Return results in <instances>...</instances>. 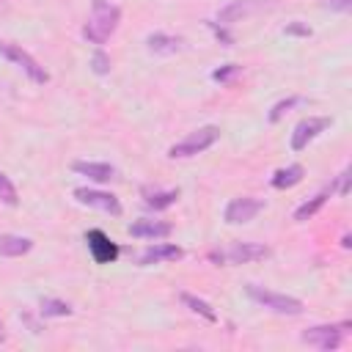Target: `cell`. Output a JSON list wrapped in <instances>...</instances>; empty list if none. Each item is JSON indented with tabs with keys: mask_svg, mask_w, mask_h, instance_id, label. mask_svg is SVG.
Wrapping results in <instances>:
<instances>
[{
	"mask_svg": "<svg viewBox=\"0 0 352 352\" xmlns=\"http://www.w3.org/2000/svg\"><path fill=\"white\" fill-rule=\"evenodd\" d=\"M41 316H69L72 314V305L63 302V300H55V297H44L41 305H38Z\"/></svg>",
	"mask_w": 352,
	"mask_h": 352,
	"instance_id": "obj_21",
	"label": "cell"
},
{
	"mask_svg": "<svg viewBox=\"0 0 352 352\" xmlns=\"http://www.w3.org/2000/svg\"><path fill=\"white\" fill-rule=\"evenodd\" d=\"M302 176H305V168L302 165H297V162H292V165H286V168H280V170H275V176H272V187L275 190H289V187H294V184H300L302 182Z\"/></svg>",
	"mask_w": 352,
	"mask_h": 352,
	"instance_id": "obj_18",
	"label": "cell"
},
{
	"mask_svg": "<svg viewBox=\"0 0 352 352\" xmlns=\"http://www.w3.org/2000/svg\"><path fill=\"white\" fill-rule=\"evenodd\" d=\"M349 322H341V324H316V327H308L302 330L300 341L314 346V349H322V352H333L341 346L344 341V333H346Z\"/></svg>",
	"mask_w": 352,
	"mask_h": 352,
	"instance_id": "obj_5",
	"label": "cell"
},
{
	"mask_svg": "<svg viewBox=\"0 0 352 352\" xmlns=\"http://www.w3.org/2000/svg\"><path fill=\"white\" fill-rule=\"evenodd\" d=\"M209 28L214 30V36H217V38H220L226 47H231V44H234V36H231V33H226V28H223V25H217V22H209Z\"/></svg>",
	"mask_w": 352,
	"mask_h": 352,
	"instance_id": "obj_28",
	"label": "cell"
},
{
	"mask_svg": "<svg viewBox=\"0 0 352 352\" xmlns=\"http://www.w3.org/2000/svg\"><path fill=\"white\" fill-rule=\"evenodd\" d=\"M217 140H220V126L206 124V126H198L195 132H190L184 140L173 143V146L168 148V157H170V160H187V157H195V154L206 151V148L214 146Z\"/></svg>",
	"mask_w": 352,
	"mask_h": 352,
	"instance_id": "obj_3",
	"label": "cell"
},
{
	"mask_svg": "<svg viewBox=\"0 0 352 352\" xmlns=\"http://www.w3.org/2000/svg\"><path fill=\"white\" fill-rule=\"evenodd\" d=\"M333 192H338V195H346V192H349V168H346V170H341L338 182L333 184Z\"/></svg>",
	"mask_w": 352,
	"mask_h": 352,
	"instance_id": "obj_27",
	"label": "cell"
},
{
	"mask_svg": "<svg viewBox=\"0 0 352 352\" xmlns=\"http://www.w3.org/2000/svg\"><path fill=\"white\" fill-rule=\"evenodd\" d=\"M182 36H173V33H148L146 36V47L148 52L154 55H173L182 50Z\"/></svg>",
	"mask_w": 352,
	"mask_h": 352,
	"instance_id": "obj_15",
	"label": "cell"
},
{
	"mask_svg": "<svg viewBox=\"0 0 352 352\" xmlns=\"http://www.w3.org/2000/svg\"><path fill=\"white\" fill-rule=\"evenodd\" d=\"M239 74H242V66H236V63H226V66H220V69L212 72V80H214V82H231V80L239 77Z\"/></svg>",
	"mask_w": 352,
	"mask_h": 352,
	"instance_id": "obj_24",
	"label": "cell"
},
{
	"mask_svg": "<svg viewBox=\"0 0 352 352\" xmlns=\"http://www.w3.org/2000/svg\"><path fill=\"white\" fill-rule=\"evenodd\" d=\"M245 292L253 302H258L261 308H267L272 314H280V316H300L305 311L302 300H297L292 294H280V292H272V289H264V286H256V283H248Z\"/></svg>",
	"mask_w": 352,
	"mask_h": 352,
	"instance_id": "obj_2",
	"label": "cell"
},
{
	"mask_svg": "<svg viewBox=\"0 0 352 352\" xmlns=\"http://www.w3.org/2000/svg\"><path fill=\"white\" fill-rule=\"evenodd\" d=\"M33 250V239L30 236H19V234H0V256L6 258H16Z\"/></svg>",
	"mask_w": 352,
	"mask_h": 352,
	"instance_id": "obj_16",
	"label": "cell"
},
{
	"mask_svg": "<svg viewBox=\"0 0 352 352\" xmlns=\"http://www.w3.org/2000/svg\"><path fill=\"white\" fill-rule=\"evenodd\" d=\"M0 201L6 204V206H16L19 204V192H16V187H14V182L0 170Z\"/></svg>",
	"mask_w": 352,
	"mask_h": 352,
	"instance_id": "obj_22",
	"label": "cell"
},
{
	"mask_svg": "<svg viewBox=\"0 0 352 352\" xmlns=\"http://www.w3.org/2000/svg\"><path fill=\"white\" fill-rule=\"evenodd\" d=\"M6 341V327H3V322H0V344Z\"/></svg>",
	"mask_w": 352,
	"mask_h": 352,
	"instance_id": "obj_30",
	"label": "cell"
},
{
	"mask_svg": "<svg viewBox=\"0 0 352 352\" xmlns=\"http://www.w3.org/2000/svg\"><path fill=\"white\" fill-rule=\"evenodd\" d=\"M283 33H286V36H300V38H308V36H311V28H308L305 22L294 19V22H289V25L283 28Z\"/></svg>",
	"mask_w": 352,
	"mask_h": 352,
	"instance_id": "obj_26",
	"label": "cell"
},
{
	"mask_svg": "<svg viewBox=\"0 0 352 352\" xmlns=\"http://www.w3.org/2000/svg\"><path fill=\"white\" fill-rule=\"evenodd\" d=\"M182 256H184V250H182L179 245H173V242H154V245H148V248L138 256V261H140L143 267H148V264L176 261V258H182Z\"/></svg>",
	"mask_w": 352,
	"mask_h": 352,
	"instance_id": "obj_13",
	"label": "cell"
},
{
	"mask_svg": "<svg viewBox=\"0 0 352 352\" xmlns=\"http://www.w3.org/2000/svg\"><path fill=\"white\" fill-rule=\"evenodd\" d=\"M118 22H121V8L110 0H94L91 3V16L82 28V38L88 44H104L116 30H118Z\"/></svg>",
	"mask_w": 352,
	"mask_h": 352,
	"instance_id": "obj_1",
	"label": "cell"
},
{
	"mask_svg": "<svg viewBox=\"0 0 352 352\" xmlns=\"http://www.w3.org/2000/svg\"><path fill=\"white\" fill-rule=\"evenodd\" d=\"M85 242H88V253L94 256L96 264H113L118 258V245L99 228H91L85 234Z\"/></svg>",
	"mask_w": 352,
	"mask_h": 352,
	"instance_id": "obj_11",
	"label": "cell"
},
{
	"mask_svg": "<svg viewBox=\"0 0 352 352\" xmlns=\"http://www.w3.org/2000/svg\"><path fill=\"white\" fill-rule=\"evenodd\" d=\"M179 300H182L192 314H198L201 319H206V322H217V314H214V308H212L206 300H201V297H195V294H190V292H182Z\"/></svg>",
	"mask_w": 352,
	"mask_h": 352,
	"instance_id": "obj_20",
	"label": "cell"
},
{
	"mask_svg": "<svg viewBox=\"0 0 352 352\" xmlns=\"http://www.w3.org/2000/svg\"><path fill=\"white\" fill-rule=\"evenodd\" d=\"M270 256V248L261 245V242H234L231 248H223V250H212L209 253V261L214 264H250V261H261Z\"/></svg>",
	"mask_w": 352,
	"mask_h": 352,
	"instance_id": "obj_4",
	"label": "cell"
},
{
	"mask_svg": "<svg viewBox=\"0 0 352 352\" xmlns=\"http://www.w3.org/2000/svg\"><path fill=\"white\" fill-rule=\"evenodd\" d=\"M72 170H74V173H80V176H88V179H91V182H96V184H107V182H113V179H116V168H113V165H107V162L77 160V162H72Z\"/></svg>",
	"mask_w": 352,
	"mask_h": 352,
	"instance_id": "obj_14",
	"label": "cell"
},
{
	"mask_svg": "<svg viewBox=\"0 0 352 352\" xmlns=\"http://www.w3.org/2000/svg\"><path fill=\"white\" fill-rule=\"evenodd\" d=\"M0 55L3 58H8L14 66H19L33 82H38V85H44L47 80H50V74L44 72V66H38V60L30 55V52H25L19 44H11V41H3L0 38Z\"/></svg>",
	"mask_w": 352,
	"mask_h": 352,
	"instance_id": "obj_7",
	"label": "cell"
},
{
	"mask_svg": "<svg viewBox=\"0 0 352 352\" xmlns=\"http://www.w3.org/2000/svg\"><path fill=\"white\" fill-rule=\"evenodd\" d=\"M300 102H302V96H289V99H280L278 104H272V110H270V121H272V124H275V121H280V118H283V116H286V113H289L294 104H300Z\"/></svg>",
	"mask_w": 352,
	"mask_h": 352,
	"instance_id": "obj_23",
	"label": "cell"
},
{
	"mask_svg": "<svg viewBox=\"0 0 352 352\" xmlns=\"http://www.w3.org/2000/svg\"><path fill=\"white\" fill-rule=\"evenodd\" d=\"M170 231H173L170 223H165V220H151V217H140V220H135V223L129 226V234H132V236H138V239H151V242L170 236Z\"/></svg>",
	"mask_w": 352,
	"mask_h": 352,
	"instance_id": "obj_12",
	"label": "cell"
},
{
	"mask_svg": "<svg viewBox=\"0 0 352 352\" xmlns=\"http://www.w3.org/2000/svg\"><path fill=\"white\" fill-rule=\"evenodd\" d=\"M179 201V190H151V187H143V204L148 206V209H154V212H160V209H168V206H173Z\"/></svg>",
	"mask_w": 352,
	"mask_h": 352,
	"instance_id": "obj_17",
	"label": "cell"
},
{
	"mask_svg": "<svg viewBox=\"0 0 352 352\" xmlns=\"http://www.w3.org/2000/svg\"><path fill=\"white\" fill-rule=\"evenodd\" d=\"M74 198L77 204L82 206H91V209H102L107 214H121V204L113 192H104V190H91V187H77L74 190Z\"/></svg>",
	"mask_w": 352,
	"mask_h": 352,
	"instance_id": "obj_10",
	"label": "cell"
},
{
	"mask_svg": "<svg viewBox=\"0 0 352 352\" xmlns=\"http://www.w3.org/2000/svg\"><path fill=\"white\" fill-rule=\"evenodd\" d=\"M91 69H94V74H107L110 72V55L99 47V50H94V55H91Z\"/></svg>",
	"mask_w": 352,
	"mask_h": 352,
	"instance_id": "obj_25",
	"label": "cell"
},
{
	"mask_svg": "<svg viewBox=\"0 0 352 352\" xmlns=\"http://www.w3.org/2000/svg\"><path fill=\"white\" fill-rule=\"evenodd\" d=\"M330 195H333V184H330L327 190H322V192H316L314 198H308L305 204H300V206L294 209V220H297V223H305L308 217H314V214H316V212H319V209L324 206V201H327Z\"/></svg>",
	"mask_w": 352,
	"mask_h": 352,
	"instance_id": "obj_19",
	"label": "cell"
},
{
	"mask_svg": "<svg viewBox=\"0 0 352 352\" xmlns=\"http://www.w3.org/2000/svg\"><path fill=\"white\" fill-rule=\"evenodd\" d=\"M327 6H330L333 11H349L352 0H327Z\"/></svg>",
	"mask_w": 352,
	"mask_h": 352,
	"instance_id": "obj_29",
	"label": "cell"
},
{
	"mask_svg": "<svg viewBox=\"0 0 352 352\" xmlns=\"http://www.w3.org/2000/svg\"><path fill=\"white\" fill-rule=\"evenodd\" d=\"M267 8H272V0H231L217 11V25L228 28V25L245 22V19H250Z\"/></svg>",
	"mask_w": 352,
	"mask_h": 352,
	"instance_id": "obj_6",
	"label": "cell"
},
{
	"mask_svg": "<svg viewBox=\"0 0 352 352\" xmlns=\"http://www.w3.org/2000/svg\"><path fill=\"white\" fill-rule=\"evenodd\" d=\"M327 126H330V118H327V116H311V118H302V121L294 126V132H292V151H302V148H308V143L316 140Z\"/></svg>",
	"mask_w": 352,
	"mask_h": 352,
	"instance_id": "obj_8",
	"label": "cell"
},
{
	"mask_svg": "<svg viewBox=\"0 0 352 352\" xmlns=\"http://www.w3.org/2000/svg\"><path fill=\"white\" fill-rule=\"evenodd\" d=\"M264 209V201L261 198H253V195H242V198H234L228 201L223 217L228 226H239V223H250L258 212Z\"/></svg>",
	"mask_w": 352,
	"mask_h": 352,
	"instance_id": "obj_9",
	"label": "cell"
}]
</instances>
